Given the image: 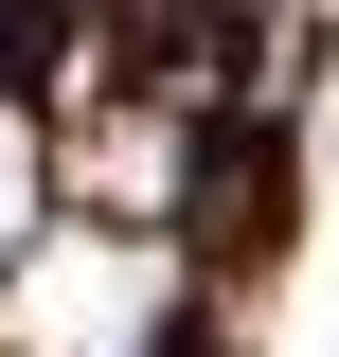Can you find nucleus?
<instances>
[{"label":"nucleus","mask_w":339,"mask_h":357,"mask_svg":"<svg viewBox=\"0 0 339 357\" xmlns=\"http://www.w3.org/2000/svg\"><path fill=\"white\" fill-rule=\"evenodd\" d=\"M161 340V250L143 232H54L0 286V357H143Z\"/></svg>","instance_id":"nucleus-1"},{"label":"nucleus","mask_w":339,"mask_h":357,"mask_svg":"<svg viewBox=\"0 0 339 357\" xmlns=\"http://www.w3.org/2000/svg\"><path fill=\"white\" fill-rule=\"evenodd\" d=\"M161 178H179V143L143 126V107H126V126H89V197H161Z\"/></svg>","instance_id":"nucleus-2"},{"label":"nucleus","mask_w":339,"mask_h":357,"mask_svg":"<svg viewBox=\"0 0 339 357\" xmlns=\"http://www.w3.org/2000/svg\"><path fill=\"white\" fill-rule=\"evenodd\" d=\"M18 215H36V126L0 107V268H18Z\"/></svg>","instance_id":"nucleus-3"}]
</instances>
